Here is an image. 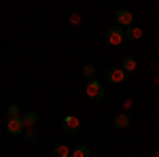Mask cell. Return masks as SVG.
<instances>
[{
    "mask_svg": "<svg viewBox=\"0 0 159 157\" xmlns=\"http://www.w3.org/2000/svg\"><path fill=\"white\" fill-rule=\"evenodd\" d=\"M115 19H117V25H119V28L127 30V28H132L134 15H132V11H129V9L121 7V9H117V13H115Z\"/></svg>",
    "mask_w": 159,
    "mask_h": 157,
    "instance_id": "cell-2",
    "label": "cell"
},
{
    "mask_svg": "<svg viewBox=\"0 0 159 157\" xmlns=\"http://www.w3.org/2000/svg\"><path fill=\"white\" fill-rule=\"evenodd\" d=\"M151 157H159V149H153L151 151Z\"/></svg>",
    "mask_w": 159,
    "mask_h": 157,
    "instance_id": "cell-17",
    "label": "cell"
},
{
    "mask_svg": "<svg viewBox=\"0 0 159 157\" xmlns=\"http://www.w3.org/2000/svg\"><path fill=\"white\" fill-rule=\"evenodd\" d=\"M53 157H70V149L64 142H57V145L53 146Z\"/></svg>",
    "mask_w": 159,
    "mask_h": 157,
    "instance_id": "cell-11",
    "label": "cell"
},
{
    "mask_svg": "<svg viewBox=\"0 0 159 157\" xmlns=\"http://www.w3.org/2000/svg\"><path fill=\"white\" fill-rule=\"evenodd\" d=\"M36 121H38V115L34 113V110H30V113H25V115H24V123H25V125H34Z\"/></svg>",
    "mask_w": 159,
    "mask_h": 157,
    "instance_id": "cell-12",
    "label": "cell"
},
{
    "mask_svg": "<svg viewBox=\"0 0 159 157\" xmlns=\"http://www.w3.org/2000/svg\"><path fill=\"white\" fill-rule=\"evenodd\" d=\"M125 70L123 68H110L108 72H106V79H108V83L110 85H121L123 81H125Z\"/></svg>",
    "mask_w": 159,
    "mask_h": 157,
    "instance_id": "cell-6",
    "label": "cell"
},
{
    "mask_svg": "<svg viewBox=\"0 0 159 157\" xmlns=\"http://www.w3.org/2000/svg\"><path fill=\"white\" fill-rule=\"evenodd\" d=\"M104 40H106V45H110V47H119L123 40H125V30L119 28V25H110V28H106V32H104Z\"/></svg>",
    "mask_w": 159,
    "mask_h": 157,
    "instance_id": "cell-1",
    "label": "cell"
},
{
    "mask_svg": "<svg viewBox=\"0 0 159 157\" xmlns=\"http://www.w3.org/2000/svg\"><path fill=\"white\" fill-rule=\"evenodd\" d=\"M112 125H115L117 130H125V127L132 125V117H129V115H117L115 121H112Z\"/></svg>",
    "mask_w": 159,
    "mask_h": 157,
    "instance_id": "cell-8",
    "label": "cell"
},
{
    "mask_svg": "<svg viewBox=\"0 0 159 157\" xmlns=\"http://www.w3.org/2000/svg\"><path fill=\"white\" fill-rule=\"evenodd\" d=\"M70 157H91V149L87 145H76L70 149Z\"/></svg>",
    "mask_w": 159,
    "mask_h": 157,
    "instance_id": "cell-9",
    "label": "cell"
},
{
    "mask_svg": "<svg viewBox=\"0 0 159 157\" xmlns=\"http://www.w3.org/2000/svg\"><path fill=\"white\" fill-rule=\"evenodd\" d=\"M7 132L11 134V136H21L25 132L24 117H11V119H7Z\"/></svg>",
    "mask_w": 159,
    "mask_h": 157,
    "instance_id": "cell-5",
    "label": "cell"
},
{
    "mask_svg": "<svg viewBox=\"0 0 159 157\" xmlns=\"http://www.w3.org/2000/svg\"><path fill=\"white\" fill-rule=\"evenodd\" d=\"M85 94L89 100H102L104 98V85L100 81H87V87H85Z\"/></svg>",
    "mask_w": 159,
    "mask_h": 157,
    "instance_id": "cell-4",
    "label": "cell"
},
{
    "mask_svg": "<svg viewBox=\"0 0 159 157\" xmlns=\"http://www.w3.org/2000/svg\"><path fill=\"white\" fill-rule=\"evenodd\" d=\"M125 38H127V40H132V43H138V40L142 38V30H140V28H136V25H132V28H127V30H125Z\"/></svg>",
    "mask_w": 159,
    "mask_h": 157,
    "instance_id": "cell-10",
    "label": "cell"
},
{
    "mask_svg": "<svg viewBox=\"0 0 159 157\" xmlns=\"http://www.w3.org/2000/svg\"><path fill=\"white\" fill-rule=\"evenodd\" d=\"M36 136H38V134L34 132V130H28V132H25V140H28V142H34Z\"/></svg>",
    "mask_w": 159,
    "mask_h": 157,
    "instance_id": "cell-15",
    "label": "cell"
},
{
    "mask_svg": "<svg viewBox=\"0 0 159 157\" xmlns=\"http://www.w3.org/2000/svg\"><path fill=\"white\" fill-rule=\"evenodd\" d=\"M61 130L66 134H79L81 132V119L79 117H74V115H66L64 119H61Z\"/></svg>",
    "mask_w": 159,
    "mask_h": 157,
    "instance_id": "cell-3",
    "label": "cell"
},
{
    "mask_svg": "<svg viewBox=\"0 0 159 157\" xmlns=\"http://www.w3.org/2000/svg\"><path fill=\"white\" fill-rule=\"evenodd\" d=\"M136 66H138V62H136V58H134V55H125V58H123V62H121V68L125 70V74H127V76H129V74H132V72L136 70Z\"/></svg>",
    "mask_w": 159,
    "mask_h": 157,
    "instance_id": "cell-7",
    "label": "cell"
},
{
    "mask_svg": "<svg viewBox=\"0 0 159 157\" xmlns=\"http://www.w3.org/2000/svg\"><path fill=\"white\" fill-rule=\"evenodd\" d=\"M83 74H85L89 81H93L96 79V66H91V64H87L85 68H83Z\"/></svg>",
    "mask_w": 159,
    "mask_h": 157,
    "instance_id": "cell-13",
    "label": "cell"
},
{
    "mask_svg": "<svg viewBox=\"0 0 159 157\" xmlns=\"http://www.w3.org/2000/svg\"><path fill=\"white\" fill-rule=\"evenodd\" d=\"M7 115H9V119H11V117H21V115H19V106H17V104L7 106Z\"/></svg>",
    "mask_w": 159,
    "mask_h": 157,
    "instance_id": "cell-14",
    "label": "cell"
},
{
    "mask_svg": "<svg viewBox=\"0 0 159 157\" xmlns=\"http://www.w3.org/2000/svg\"><path fill=\"white\" fill-rule=\"evenodd\" d=\"M79 21H81L79 15H70V24H79Z\"/></svg>",
    "mask_w": 159,
    "mask_h": 157,
    "instance_id": "cell-16",
    "label": "cell"
}]
</instances>
